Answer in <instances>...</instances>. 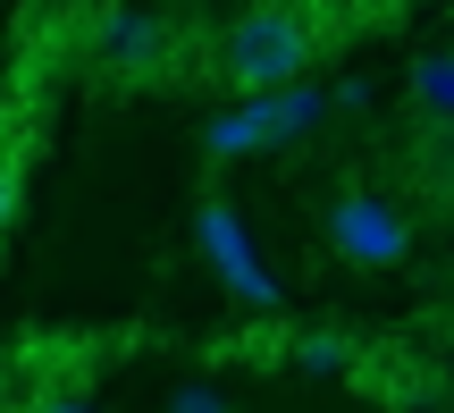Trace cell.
I'll return each instance as SVG.
<instances>
[{
    "mask_svg": "<svg viewBox=\"0 0 454 413\" xmlns=\"http://www.w3.org/2000/svg\"><path fill=\"white\" fill-rule=\"evenodd\" d=\"M286 354H294L303 371H354V338H337V330H294Z\"/></svg>",
    "mask_w": 454,
    "mask_h": 413,
    "instance_id": "obj_7",
    "label": "cell"
},
{
    "mask_svg": "<svg viewBox=\"0 0 454 413\" xmlns=\"http://www.w3.org/2000/svg\"><path fill=\"white\" fill-rule=\"evenodd\" d=\"M194 236H202V253H211V270L236 287L244 304H253V313H278V279L253 262V245H244V219L227 211V203H202V211H194Z\"/></svg>",
    "mask_w": 454,
    "mask_h": 413,
    "instance_id": "obj_4",
    "label": "cell"
},
{
    "mask_svg": "<svg viewBox=\"0 0 454 413\" xmlns=\"http://www.w3.org/2000/svg\"><path fill=\"white\" fill-rule=\"evenodd\" d=\"M328 118V93H311V84H270V93H253L244 110H227L202 127V152H219V161H236V152H270V144H294V135H311Z\"/></svg>",
    "mask_w": 454,
    "mask_h": 413,
    "instance_id": "obj_2",
    "label": "cell"
},
{
    "mask_svg": "<svg viewBox=\"0 0 454 413\" xmlns=\"http://www.w3.org/2000/svg\"><path fill=\"white\" fill-rule=\"evenodd\" d=\"M17 186H26L17 178V152L0 144V236H9V219H17Z\"/></svg>",
    "mask_w": 454,
    "mask_h": 413,
    "instance_id": "obj_8",
    "label": "cell"
},
{
    "mask_svg": "<svg viewBox=\"0 0 454 413\" xmlns=\"http://www.w3.org/2000/svg\"><path fill=\"white\" fill-rule=\"evenodd\" d=\"M311 17L303 9H244L236 26L219 34L211 51V76L236 84V93H270V84H294L311 68Z\"/></svg>",
    "mask_w": 454,
    "mask_h": 413,
    "instance_id": "obj_1",
    "label": "cell"
},
{
    "mask_svg": "<svg viewBox=\"0 0 454 413\" xmlns=\"http://www.w3.org/2000/svg\"><path fill=\"white\" fill-rule=\"evenodd\" d=\"M168 413H227V397H219V388H177Z\"/></svg>",
    "mask_w": 454,
    "mask_h": 413,
    "instance_id": "obj_10",
    "label": "cell"
},
{
    "mask_svg": "<svg viewBox=\"0 0 454 413\" xmlns=\"http://www.w3.org/2000/svg\"><path fill=\"white\" fill-rule=\"evenodd\" d=\"M17 413H93V405H84L76 388H43V397H34V405H17Z\"/></svg>",
    "mask_w": 454,
    "mask_h": 413,
    "instance_id": "obj_9",
    "label": "cell"
},
{
    "mask_svg": "<svg viewBox=\"0 0 454 413\" xmlns=\"http://www.w3.org/2000/svg\"><path fill=\"white\" fill-rule=\"evenodd\" d=\"M93 60L101 68H127V76H152L168 60V26L144 9H101L93 17Z\"/></svg>",
    "mask_w": 454,
    "mask_h": 413,
    "instance_id": "obj_5",
    "label": "cell"
},
{
    "mask_svg": "<svg viewBox=\"0 0 454 413\" xmlns=\"http://www.w3.org/2000/svg\"><path fill=\"white\" fill-rule=\"evenodd\" d=\"M320 236L337 245V262H354V270H395L412 253V219L395 211V203H379V195H337L328 219H320Z\"/></svg>",
    "mask_w": 454,
    "mask_h": 413,
    "instance_id": "obj_3",
    "label": "cell"
},
{
    "mask_svg": "<svg viewBox=\"0 0 454 413\" xmlns=\"http://www.w3.org/2000/svg\"><path fill=\"white\" fill-rule=\"evenodd\" d=\"M412 110L429 127H454V51H421L412 60Z\"/></svg>",
    "mask_w": 454,
    "mask_h": 413,
    "instance_id": "obj_6",
    "label": "cell"
}]
</instances>
